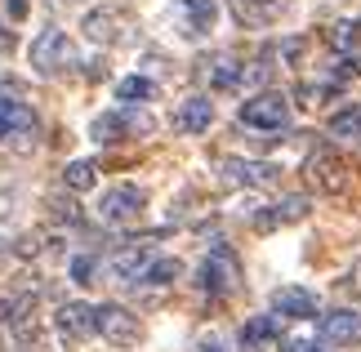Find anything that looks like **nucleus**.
<instances>
[{"label": "nucleus", "instance_id": "nucleus-15", "mask_svg": "<svg viewBox=\"0 0 361 352\" xmlns=\"http://www.w3.org/2000/svg\"><path fill=\"white\" fill-rule=\"evenodd\" d=\"M232 9H237V18L250 23V27H263L272 18H281L286 0H232Z\"/></svg>", "mask_w": 361, "mask_h": 352}, {"label": "nucleus", "instance_id": "nucleus-27", "mask_svg": "<svg viewBox=\"0 0 361 352\" xmlns=\"http://www.w3.org/2000/svg\"><path fill=\"white\" fill-rule=\"evenodd\" d=\"M348 76H361V54H357V59L343 54V59L335 63V80H348Z\"/></svg>", "mask_w": 361, "mask_h": 352}, {"label": "nucleus", "instance_id": "nucleus-9", "mask_svg": "<svg viewBox=\"0 0 361 352\" xmlns=\"http://www.w3.org/2000/svg\"><path fill=\"white\" fill-rule=\"evenodd\" d=\"M272 178H276V165L268 161H241V157L224 161V183H232V188H268Z\"/></svg>", "mask_w": 361, "mask_h": 352}, {"label": "nucleus", "instance_id": "nucleus-5", "mask_svg": "<svg viewBox=\"0 0 361 352\" xmlns=\"http://www.w3.org/2000/svg\"><path fill=\"white\" fill-rule=\"evenodd\" d=\"M143 205H147V192L134 188V183H121V188L103 192L99 214H103V223H134L138 214H143Z\"/></svg>", "mask_w": 361, "mask_h": 352}, {"label": "nucleus", "instance_id": "nucleus-28", "mask_svg": "<svg viewBox=\"0 0 361 352\" xmlns=\"http://www.w3.org/2000/svg\"><path fill=\"white\" fill-rule=\"evenodd\" d=\"M343 290H348L353 299H361V263H353V272L343 277Z\"/></svg>", "mask_w": 361, "mask_h": 352}, {"label": "nucleus", "instance_id": "nucleus-7", "mask_svg": "<svg viewBox=\"0 0 361 352\" xmlns=\"http://www.w3.org/2000/svg\"><path fill=\"white\" fill-rule=\"evenodd\" d=\"M322 339L335 344V348L361 344V312H353V308H335V312H326L322 317Z\"/></svg>", "mask_w": 361, "mask_h": 352}, {"label": "nucleus", "instance_id": "nucleus-3", "mask_svg": "<svg viewBox=\"0 0 361 352\" xmlns=\"http://www.w3.org/2000/svg\"><path fill=\"white\" fill-rule=\"evenodd\" d=\"M237 281H241L237 255H232V250H224V245L210 250V259L197 267V286L210 290V294H232V290H237Z\"/></svg>", "mask_w": 361, "mask_h": 352}, {"label": "nucleus", "instance_id": "nucleus-11", "mask_svg": "<svg viewBox=\"0 0 361 352\" xmlns=\"http://www.w3.org/2000/svg\"><path fill=\"white\" fill-rule=\"evenodd\" d=\"M272 312L276 317H290V321H303L317 312V294L303 290V286H281L272 294Z\"/></svg>", "mask_w": 361, "mask_h": 352}, {"label": "nucleus", "instance_id": "nucleus-18", "mask_svg": "<svg viewBox=\"0 0 361 352\" xmlns=\"http://www.w3.org/2000/svg\"><path fill=\"white\" fill-rule=\"evenodd\" d=\"M116 9H94L90 13V18H85V36L90 40H99V45H107V40H112L116 36Z\"/></svg>", "mask_w": 361, "mask_h": 352}, {"label": "nucleus", "instance_id": "nucleus-1", "mask_svg": "<svg viewBox=\"0 0 361 352\" xmlns=\"http://www.w3.org/2000/svg\"><path fill=\"white\" fill-rule=\"evenodd\" d=\"M241 125H250V130H286V125H290L286 94H276V90L250 94L241 103Z\"/></svg>", "mask_w": 361, "mask_h": 352}, {"label": "nucleus", "instance_id": "nucleus-25", "mask_svg": "<svg viewBox=\"0 0 361 352\" xmlns=\"http://www.w3.org/2000/svg\"><path fill=\"white\" fill-rule=\"evenodd\" d=\"M241 76H245V67H241V63H232V59H219V63H214V72H210L214 90H237V85H241Z\"/></svg>", "mask_w": 361, "mask_h": 352}, {"label": "nucleus", "instance_id": "nucleus-26", "mask_svg": "<svg viewBox=\"0 0 361 352\" xmlns=\"http://www.w3.org/2000/svg\"><path fill=\"white\" fill-rule=\"evenodd\" d=\"M67 272H72V281H76V286H90V281H94V272H99V259H94V255H76Z\"/></svg>", "mask_w": 361, "mask_h": 352}, {"label": "nucleus", "instance_id": "nucleus-20", "mask_svg": "<svg viewBox=\"0 0 361 352\" xmlns=\"http://www.w3.org/2000/svg\"><path fill=\"white\" fill-rule=\"evenodd\" d=\"M326 40H330L335 49L348 54V49H357V45H361V23H357V18H339V23L326 32Z\"/></svg>", "mask_w": 361, "mask_h": 352}, {"label": "nucleus", "instance_id": "nucleus-17", "mask_svg": "<svg viewBox=\"0 0 361 352\" xmlns=\"http://www.w3.org/2000/svg\"><path fill=\"white\" fill-rule=\"evenodd\" d=\"M32 111H27L23 103H13V98H0V138L18 134V130H32Z\"/></svg>", "mask_w": 361, "mask_h": 352}, {"label": "nucleus", "instance_id": "nucleus-24", "mask_svg": "<svg viewBox=\"0 0 361 352\" xmlns=\"http://www.w3.org/2000/svg\"><path fill=\"white\" fill-rule=\"evenodd\" d=\"M125 130H130V121H125L121 111H107V116L94 121V138H99V143H121Z\"/></svg>", "mask_w": 361, "mask_h": 352}, {"label": "nucleus", "instance_id": "nucleus-10", "mask_svg": "<svg viewBox=\"0 0 361 352\" xmlns=\"http://www.w3.org/2000/svg\"><path fill=\"white\" fill-rule=\"evenodd\" d=\"M214 125V103L210 98H183V103H178V111H174V130L178 134H205Z\"/></svg>", "mask_w": 361, "mask_h": 352}, {"label": "nucleus", "instance_id": "nucleus-14", "mask_svg": "<svg viewBox=\"0 0 361 352\" xmlns=\"http://www.w3.org/2000/svg\"><path fill=\"white\" fill-rule=\"evenodd\" d=\"M178 9L188 18V36H205L219 18V0H178Z\"/></svg>", "mask_w": 361, "mask_h": 352}, {"label": "nucleus", "instance_id": "nucleus-6", "mask_svg": "<svg viewBox=\"0 0 361 352\" xmlns=\"http://www.w3.org/2000/svg\"><path fill=\"white\" fill-rule=\"evenodd\" d=\"M54 326H59V334L67 344H85L90 334H99V308L90 303H63L59 317H54Z\"/></svg>", "mask_w": 361, "mask_h": 352}, {"label": "nucleus", "instance_id": "nucleus-8", "mask_svg": "<svg viewBox=\"0 0 361 352\" xmlns=\"http://www.w3.org/2000/svg\"><path fill=\"white\" fill-rule=\"evenodd\" d=\"M303 174H308V183L317 192H339L343 183H348V178H343L348 170H343V161L335 157V152H312L308 165H303Z\"/></svg>", "mask_w": 361, "mask_h": 352}, {"label": "nucleus", "instance_id": "nucleus-30", "mask_svg": "<svg viewBox=\"0 0 361 352\" xmlns=\"http://www.w3.org/2000/svg\"><path fill=\"white\" fill-rule=\"evenodd\" d=\"M36 241H40V236H36V232H27L23 241H18V255H36V250H40Z\"/></svg>", "mask_w": 361, "mask_h": 352}, {"label": "nucleus", "instance_id": "nucleus-16", "mask_svg": "<svg viewBox=\"0 0 361 352\" xmlns=\"http://www.w3.org/2000/svg\"><path fill=\"white\" fill-rule=\"evenodd\" d=\"M276 334H281V330H276V317H250L245 326H241V348H250V352L268 348Z\"/></svg>", "mask_w": 361, "mask_h": 352}, {"label": "nucleus", "instance_id": "nucleus-2", "mask_svg": "<svg viewBox=\"0 0 361 352\" xmlns=\"http://www.w3.org/2000/svg\"><path fill=\"white\" fill-rule=\"evenodd\" d=\"M99 334L107 344H116V348H138V339H143V321H138L130 308H121V303H99Z\"/></svg>", "mask_w": 361, "mask_h": 352}, {"label": "nucleus", "instance_id": "nucleus-12", "mask_svg": "<svg viewBox=\"0 0 361 352\" xmlns=\"http://www.w3.org/2000/svg\"><path fill=\"white\" fill-rule=\"evenodd\" d=\"M303 214H308V196H286L281 205H272L268 214L255 219V228L259 232H272V228H281V223H299Z\"/></svg>", "mask_w": 361, "mask_h": 352}, {"label": "nucleus", "instance_id": "nucleus-22", "mask_svg": "<svg viewBox=\"0 0 361 352\" xmlns=\"http://www.w3.org/2000/svg\"><path fill=\"white\" fill-rule=\"evenodd\" d=\"M178 272H183L178 259H152V267L143 272V286H174Z\"/></svg>", "mask_w": 361, "mask_h": 352}, {"label": "nucleus", "instance_id": "nucleus-31", "mask_svg": "<svg viewBox=\"0 0 361 352\" xmlns=\"http://www.w3.org/2000/svg\"><path fill=\"white\" fill-rule=\"evenodd\" d=\"M197 352H224V344H214V339H205V344H201Z\"/></svg>", "mask_w": 361, "mask_h": 352}, {"label": "nucleus", "instance_id": "nucleus-13", "mask_svg": "<svg viewBox=\"0 0 361 352\" xmlns=\"http://www.w3.org/2000/svg\"><path fill=\"white\" fill-rule=\"evenodd\" d=\"M152 250L147 245H130V250H121V255L112 259V272L121 277V281H143V272L152 267Z\"/></svg>", "mask_w": 361, "mask_h": 352}, {"label": "nucleus", "instance_id": "nucleus-21", "mask_svg": "<svg viewBox=\"0 0 361 352\" xmlns=\"http://www.w3.org/2000/svg\"><path fill=\"white\" fill-rule=\"evenodd\" d=\"M330 134H339V138H361V103H348L343 111H335V116H330Z\"/></svg>", "mask_w": 361, "mask_h": 352}, {"label": "nucleus", "instance_id": "nucleus-4", "mask_svg": "<svg viewBox=\"0 0 361 352\" xmlns=\"http://www.w3.org/2000/svg\"><path fill=\"white\" fill-rule=\"evenodd\" d=\"M76 63V49H72V40H67V32H40L32 40V67L36 72H63V67H72Z\"/></svg>", "mask_w": 361, "mask_h": 352}, {"label": "nucleus", "instance_id": "nucleus-19", "mask_svg": "<svg viewBox=\"0 0 361 352\" xmlns=\"http://www.w3.org/2000/svg\"><path fill=\"white\" fill-rule=\"evenodd\" d=\"M63 183H67L72 192H90L94 183H99V165H94V161H72V165L63 170Z\"/></svg>", "mask_w": 361, "mask_h": 352}, {"label": "nucleus", "instance_id": "nucleus-23", "mask_svg": "<svg viewBox=\"0 0 361 352\" xmlns=\"http://www.w3.org/2000/svg\"><path fill=\"white\" fill-rule=\"evenodd\" d=\"M152 94H157V85H152L147 76H125L121 85H116V98H121V103H147Z\"/></svg>", "mask_w": 361, "mask_h": 352}, {"label": "nucleus", "instance_id": "nucleus-29", "mask_svg": "<svg viewBox=\"0 0 361 352\" xmlns=\"http://www.w3.org/2000/svg\"><path fill=\"white\" fill-rule=\"evenodd\" d=\"M5 9H9V18H13V23H23V18H27V0H5Z\"/></svg>", "mask_w": 361, "mask_h": 352}]
</instances>
